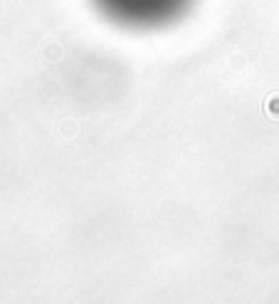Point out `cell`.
I'll list each match as a JSON object with an SVG mask.
<instances>
[{
    "mask_svg": "<svg viewBox=\"0 0 279 304\" xmlns=\"http://www.w3.org/2000/svg\"><path fill=\"white\" fill-rule=\"evenodd\" d=\"M193 0H94L99 13L124 27H161L178 20Z\"/></svg>",
    "mask_w": 279,
    "mask_h": 304,
    "instance_id": "obj_1",
    "label": "cell"
}]
</instances>
